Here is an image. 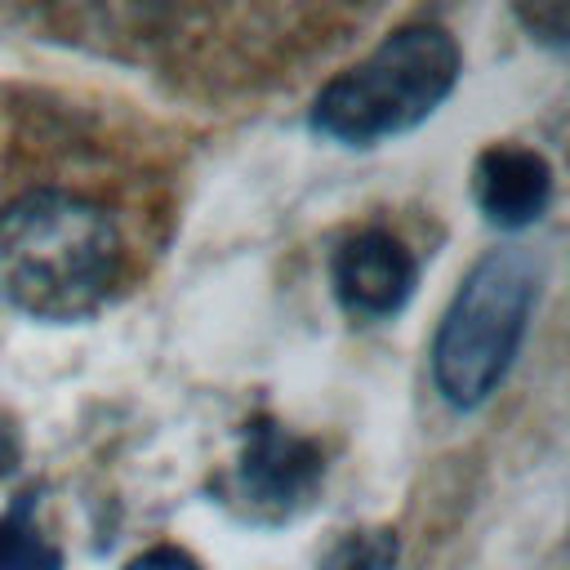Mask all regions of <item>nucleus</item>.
<instances>
[{
	"mask_svg": "<svg viewBox=\"0 0 570 570\" xmlns=\"http://www.w3.org/2000/svg\"><path fill=\"white\" fill-rule=\"evenodd\" d=\"M0 570H62V548L36 525V490L0 512Z\"/></svg>",
	"mask_w": 570,
	"mask_h": 570,
	"instance_id": "0eeeda50",
	"label": "nucleus"
},
{
	"mask_svg": "<svg viewBox=\"0 0 570 570\" xmlns=\"http://www.w3.org/2000/svg\"><path fill=\"white\" fill-rule=\"evenodd\" d=\"M472 196L494 227H530L552 200V165L534 147L490 142L472 165Z\"/></svg>",
	"mask_w": 570,
	"mask_h": 570,
	"instance_id": "423d86ee",
	"label": "nucleus"
},
{
	"mask_svg": "<svg viewBox=\"0 0 570 570\" xmlns=\"http://www.w3.org/2000/svg\"><path fill=\"white\" fill-rule=\"evenodd\" d=\"M330 276H334L338 303L352 316L379 321V316H392L410 303L414 281H419V263L401 236H392L383 227H365V232H352L334 249Z\"/></svg>",
	"mask_w": 570,
	"mask_h": 570,
	"instance_id": "39448f33",
	"label": "nucleus"
},
{
	"mask_svg": "<svg viewBox=\"0 0 570 570\" xmlns=\"http://www.w3.org/2000/svg\"><path fill=\"white\" fill-rule=\"evenodd\" d=\"M125 570H200V561L178 543H156L142 548L134 561H125Z\"/></svg>",
	"mask_w": 570,
	"mask_h": 570,
	"instance_id": "1a4fd4ad",
	"label": "nucleus"
},
{
	"mask_svg": "<svg viewBox=\"0 0 570 570\" xmlns=\"http://www.w3.org/2000/svg\"><path fill=\"white\" fill-rule=\"evenodd\" d=\"M325 570H396V534L392 530H361V534H347Z\"/></svg>",
	"mask_w": 570,
	"mask_h": 570,
	"instance_id": "6e6552de",
	"label": "nucleus"
},
{
	"mask_svg": "<svg viewBox=\"0 0 570 570\" xmlns=\"http://www.w3.org/2000/svg\"><path fill=\"white\" fill-rule=\"evenodd\" d=\"M120 276V232L98 200L27 191L0 209V298L36 321L98 312Z\"/></svg>",
	"mask_w": 570,
	"mask_h": 570,
	"instance_id": "f257e3e1",
	"label": "nucleus"
},
{
	"mask_svg": "<svg viewBox=\"0 0 570 570\" xmlns=\"http://www.w3.org/2000/svg\"><path fill=\"white\" fill-rule=\"evenodd\" d=\"M534 298L539 263L521 245L490 249L459 281L432 338V383L454 410H476L508 379Z\"/></svg>",
	"mask_w": 570,
	"mask_h": 570,
	"instance_id": "7ed1b4c3",
	"label": "nucleus"
},
{
	"mask_svg": "<svg viewBox=\"0 0 570 570\" xmlns=\"http://www.w3.org/2000/svg\"><path fill=\"white\" fill-rule=\"evenodd\" d=\"M325 481V454L312 436L285 428L272 414H254L240 436L236 468L227 476V503L263 525L298 517Z\"/></svg>",
	"mask_w": 570,
	"mask_h": 570,
	"instance_id": "20e7f679",
	"label": "nucleus"
},
{
	"mask_svg": "<svg viewBox=\"0 0 570 570\" xmlns=\"http://www.w3.org/2000/svg\"><path fill=\"white\" fill-rule=\"evenodd\" d=\"M459 67L463 53L441 22H405L316 94L312 125L352 147L405 134L450 98Z\"/></svg>",
	"mask_w": 570,
	"mask_h": 570,
	"instance_id": "f03ea898",
	"label": "nucleus"
},
{
	"mask_svg": "<svg viewBox=\"0 0 570 570\" xmlns=\"http://www.w3.org/2000/svg\"><path fill=\"white\" fill-rule=\"evenodd\" d=\"M18 459H22V436H18V428L9 419H0V481L18 468Z\"/></svg>",
	"mask_w": 570,
	"mask_h": 570,
	"instance_id": "9d476101",
	"label": "nucleus"
}]
</instances>
